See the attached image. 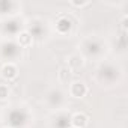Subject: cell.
<instances>
[{"instance_id":"cell-1","label":"cell","mask_w":128,"mask_h":128,"mask_svg":"<svg viewBox=\"0 0 128 128\" xmlns=\"http://www.w3.org/2000/svg\"><path fill=\"white\" fill-rule=\"evenodd\" d=\"M74 125H76V126H83V125H86V116H84V114H76V116H74Z\"/></svg>"}]
</instances>
